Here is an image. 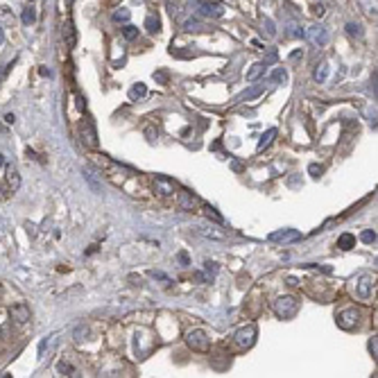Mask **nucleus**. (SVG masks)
<instances>
[{"label": "nucleus", "mask_w": 378, "mask_h": 378, "mask_svg": "<svg viewBox=\"0 0 378 378\" xmlns=\"http://www.w3.org/2000/svg\"><path fill=\"white\" fill-rule=\"evenodd\" d=\"M145 93H147V86L145 84H134L132 86V91H129V98H132V100H138V98H145Z\"/></svg>", "instance_id": "nucleus-24"}, {"label": "nucleus", "mask_w": 378, "mask_h": 378, "mask_svg": "<svg viewBox=\"0 0 378 378\" xmlns=\"http://www.w3.org/2000/svg\"><path fill=\"white\" fill-rule=\"evenodd\" d=\"M123 37L127 39V41H134V39L138 37V28H134V25H125V28H123Z\"/></svg>", "instance_id": "nucleus-26"}, {"label": "nucleus", "mask_w": 378, "mask_h": 378, "mask_svg": "<svg viewBox=\"0 0 378 378\" xmlns=\"http://www.w3.org/2000/svg\"><path fill=\"white\" fill-rule=\"evenodd\" d=\"M304 34H306V39L317 48H324L328 43V30L324 28V25H308Z\"/></svg>", "instance_id": "nucleus-5"}, {"label": "nucleus", "mask_w": 378, "mask_h": 378, "mask_svg": "<svg viewBox=\"0 0 378 378\" xmlns=\"http://www.w3.org/2000/svg\"><path fill=\"white\" fill-rule=\"evenodd\" d=\"M21 21H23V25H34V21H37V12H34L32 7H25V10L21 12Z\"/></svg>", "instance_id": "nucleus-22"}, {"label": "nucleus", "mask_w": 378, "mask_h": 378, "mask_svg": "<svg viewBox=\"0 0 378 378\" xmlns=\"http://www.w3.org/2000/svg\"><path fill=\"white\" fill-rule=\"evenodd\" d=\"M5 172H7V183H10V188L12 191H19L21 188V174H19V170H16V165L7 163Z\"/></svg>", "instance_id": "nucleus-12"}, {"label": "nucleus", "mask_w": 378, "mask_h": 378, "mask_svg": "<svg viewBox=\"0 0 378 378\" xmlns=\"http://www.w3.org/2000/svg\"><path fill=\"white\" fill-rule=\"evenodd\" d=\"M79 136H82V143L86 147H91V150L98 147V134H96V129H93V125L88 123V120H84V123L79 125Z\"/></svg>", "instance_id": "nucleus-10"}, {"label": "nucleus", "mask_w": 378, "mask_h": 378, "mask_svg": "<svg viewBox=\"0 0 378 378\" xmlns=\"http://www.w3.org/2000/svg\"><path fill=\"white\" fill-rule=\"evenodd\" d=\"M202 211H204V215H206V218H209V220H213V222H218V224H222V222H224V218L218 213V211L213 209V206H209V204H202Z\"/></svg>", "instance_id": "nucleus-19"}, {"label": "nucleus", "mask_w": 378, "mask_h": 378, "mask_svg": "<svg viewBox=\"0 0 378 378\" xmlns=\"http://www.w3.org/2000/svg\"><path fill=\"white\" fill-rule=\"evenodd\" d=\"M373 292V278L371 276H360L358 281V297L360 299H369Z\"/></svg>", "instance_id": "nucleus-11"}, {"label": "nucleus", "mask_w": 378, "mask_h": 378, "mask_svg": "<svg viewBox=\"0 0 378 378\" xmlns=\"http://www.w3.org/2000/svg\"><path fill=\"white\" fill-rule=\"evenodd\" d=\"M114 21H116V23H125V21H129V10H118L114 14Z\"/></svg>", "instance_id": "nucleus-29"}, {"label": "nucleus", "mask_w": 378, "mask_h": 378, "mask_svg": "<svg viewBox=\"0 0 378 378\" xmlns=\"http://www.w3.org/2000/svg\"><path fill=\"white\" fill-rule=\"evenodd\" d=\"M272 79H276V82L286 84V82H288V73H286V68H274V70H272Z\"/></svg>", "instance_id": "nucleus-28"}, {"label": "nucleus", "mask_w": 378, "mask_h": 378, "mask_svg": "<svg viewBox=\"0 0 378 378\" xmlns=\"http://www.w3.org/2000/svg\"><path fill=\"white\" fill-rule=\"evenodd\" d=\"M150 276H152V278H159V281L170 283V276H168V274H163V272H156V269H152V272H150Z\"/></svg>", "instance_id": "nucleus-32"}, {"label": "nucleus", "mask_w": 378, "mask_h": 378, "mask_svg": "<svg viewBox=\"0 0 378 378\" xmlns=\"http://www.w3.org/2000/svg\"><path fill=\"white\" fill-rule=\"evenodd\" d=\"M64 41H66V46H68V48H73L75 41H77V34H75L73 21H66V23H64Z\"/></svg>", "instance_id": "nucleus-14"}, {"label": "nucleus", "mask_w": 378, "mask_h": 378, "mask_svg": "<svg viewBox=\"0 0 378 378\" xmlns=\"http://www.w3.org/2000/svg\"><path fill=\"white\" fill-rule=\"evenodd\" d=\"M10 319L14 324H19V326L28 324L30 322V306L28 304H14L10 308Z\"/></svg>", "instance_id": "nucleus-9"}, {"label": "nucleus", "mask_w": 378, "mask_h": 378, "mask_svg": "<svg viewBox=\"0 0 378 378\" xmlns=\"http://www.w3.org/2000/svg\"><path fill=\"white\" fill-rule=\"evenodd\" d=\"M313 14H315V16H319V19H322V16L326 14V10H324L322 5H317V7H315V10H313Z\"/></svg>", "instance_id": "nucleus-37"}, {"label": "nucleus", "mask_w": 378, "mask_h": 378, "mask_svg": "<svg viewBox=\"0 0 378 378\" xmlns=\"http://www.w3.org/2000/svg\"><path fill=\"white\" fill-rule=\"evenodd\" d=\"M154 191L159 193V195H163V197H170V195H174V191H177V183H174L170 177H165V174H156Z\"/></svg>", "instance_id": "nucleus-8"}, {"label": "nucleus", "mask_w": 378, "mask_h": 378, "mask_svg": "<svg viewBox=\"0 0 378 378\" xmlns=\"http://www.w3.org/2000/svg\"><path fill=\"white\" fill-rule=\"evenodd\" d=\"M360 240H362V242H367V245H369V242H376V233H373L371 229H367V231H362V233H360Z\"/></svg>", "instance_id": "nucleus-30"}, {"label": "nucleus", "mask_w": 378, "mask_h": 378, "mask_svg": "<svg viewBox=\"0 0 378 378\" xmlns=\"http://www.w3.org/2000/svg\"><path fill=\"white\" fill-rule=\"evenodd\" d=\"M186 30H188V32H204L206 25L202 23V21H197V19H191V21H186Z\"/></svg>", "instance_id": "nucleus-25"}, {"label": "nucleus", "mask_w": 378, "mask_h": 378, "mask_svg": "<svg viewBox=\"0 0 378 378\" xmlns=\"http://www.w3.org/2000/svg\"><path fill=\"white\" fill-rule=\"evenodd\" d=\"M14 120H16L14 114H7V116H5V123H7V125H14Z\"/></svg>", "instance_id": "nucleus-38"}, {"label": "nucleus", "mask_w": 378, "mask_h": 378, "mask_svg": "<svg viewBox=\"0 0 378 378\" xmlns=\"http://www.w3.org/2000/svg\"><path fill=\"white\" fill-rule=\"evenodd\" d=\"M186 344L191 346L193 351H209L211 349V337L206 335L204 331L195 328V331H191L186 335Z\"/></svg>", "instance_id": "nucleus-3"}, {"label": "nucleus", "mask_w": 378, "mask_h": 378, "mask_svg": "<svg viewBox=\"0 0 378 378\" xmlns=\"http://www.w3.org/2000/svg\"><path fill=\"white\" fill-rule=\"evenodd\" d=\"M57 371L61 373V376H73V364H68V362H64V360H61L59 364H57Z\"/></svg>", "instance_id": "nucleus-27"}, {"label": "nucleus", "mask_w": 378, "mask_h": 378, "mask_svg": "<svg viewBox=\"0 0 378 378\" xmlns=\"http://www.w3.org/2000/svg\"><path fill=\"white\" fill-rule=\"evenodd\" d=\"M195 202H197V197L193 195V193H188V191H181V193H179V204H181L183 209H191Z\"/></svg>", "instance_id": "nucleus-21"}, {"label": "nucleus", "mask_w": 378, "mask_h": 378, "mask_svg": "<svg viewBox=\"0 0 378 378\" xmlns=\"http://www.w3.org/2000/svg\"><path fill=\"white\" fill-rule=\"evenodd\" d=\"M346 32H349V34H358V37H362V30H360V25H355V23H349V25H346Z\"/></svg>", "instance_id": "nucleus-33"}, {"label": "nucleus", "mask_w": 378, "mask_h": 378, "mask_svg": "<svg viewBox=\"0 0 378 378\" xmlns=\"http://www.w3.org/2000/svg\"><path fill=\"white\" fill-rule=\"evenodd\" d=\"M308 172L313 174V177H319V174H322V165H317V163H310V165H308Z\"/></svg>", "instance_id": "nucleus-34"}, {"label": "nucleus", "mask_w": 378, "mask_h": 378, "mask_svg": "<svg viewBox=\"0 0 378 378\" xmlns=\"http://www.w3.org/2000/svg\"><path fill=\"white\" fill-rule=\"evenodd\" d=\"M263 25H265V28H267V34H269V37H274V34H276V30H274L272 19H265V21H263Z\"/></svg>", "instance_id": "nucleus-35"}, {"label": "nucleus", "mask_w": 378, "mask_h": 378, "mask_svg": "<svg viewBox=\"0 0 378 378\" xmlns=\"http://www.w3.org/2000/svg\"><path fill=\"white\" fill-rule=\"evenodd\" d=\"M337 247H340L342 251H349L355 247V236H351V233H342L340 238H337Z\"/></svg>", "instance_id": "nucleus-15"}, {"label": "nucleus", "mask_w": 378, "mask_h": 378, "mask_svg": "<svg viewBox=\"0 0 378 378\" xmlns=\"http://www.w3.org/2000/svg\"><path fill=\"white\" fill-rule=\"evenodd\" d=\"M358 319H360V310L358 308H346L342 310L340 315L335 317L337 326L342 328V331H353L355 326H358Z\"/></svg>", "instance_id": "nucleus-4"}, {"label": "nucleus", "mask_w": 378, "mask_h": 378, "mask_svg": "<svg viewBox=\"0 0 378 378\" xmlns=\"http://www.w3.org/2000/svg\"><path fill=\"white\" fill-rule=\"evenodd\" d=\"M3 161H5V156H3V154H0V165H3Z\"/></svg>", "instance_id": "nucleus-43"}, {"label": "nucleus", "mask_w": 378, "mask_h": 378, "mask_svg": "<svg viewBox=\"0 0 378 378\" xmlns=\"http://www.w3.org/2000/svg\"><path fill=\"white\" fill-rule=\"evenodd\" d=\"M274 138H276V129H267V132H265L263 134V136H260V141H258V152H263L265 150V147H269V145H272V141H274Z\"/></svg>", "instance_id": "nucleus-18"}, {"label": "nucleus", "mask_w": 378, "mask_h": 378, "mask_svg": "<svg viewBox=\"0 0 378 378\" xmlns=\"http://www.w3.org/2000/svg\"><path fill=\"white\" fill-rule=\"evenodd\" d=\"M145 30L150 34H159L161 32V21L156 19V16H147V19H145Z\"/></svg>", "instance_id": "nucleus-20"}, {"label": "nucleus", "mask_w": 378, "mask_h": 378, "mask_svg": "<svg viewBox=\"0 0 378 378\" xmlns=\"http://www.w3.org/2000/svg\"><path fill=\"white\" fill-rule=\"evenodd\" d=\"M30 3H34V0H30Z\"/></svg>", "instance_id": "nucleus-45"}, {"label": "nucleus", "mask_w": 378, "mask_h": 378, "mask_svg": "<svg viewBox=\"0 0 378 378\" xmlns=\"http://www.w3.org/2000/svg\"><path fill=\"white\" fill-rule=\"evenodd\" d=\"M206 274H209V276H213V274H215V269H218V267H215V263H211V260H206Z\"/></svg>", "instance_id": "nucleus-36"}, {"label": "nucleus", "mask_w": 378, "mask_h": 378, "mask_svg": "<svg viewBox=\"0 0 378 378\" xmlns=\"http://www.w3.org/2000/svg\"><path fill=\"white\" fill-rule=\"evenodd\" d=\"M3 41H5V34H3V25H0V46H3Z\"/></svg>", "instance_id": "nucleus-41"}, {"label": "nucleus", "mask_w": 378, "mask_h": 378, "mask_svg": "<svg viewBox=\"0 0 378 378\" xmlns=\"http://www.w3.org/2000/svg\"><path fill=\"white\" fill-rule=\"evenodd\" d=\"M369 349H371V353H373V355H376V337H373V340H371V342H369Z\"/></svg>", "instance_id": "nucleus-40"}, {"label": "nucleus", "mask_w": 378, "mask_h": 378, "mask_svg": "<svg viewBox=\"0 0 378 378\" xmlns=\"http://www.w3.org/2000/svg\"><path fill=\"white\" fill-rule=\"evenodd\" d=\"M179 260H181L183 265H188V254H186V251H181V254H179Z\"/></svg>", "instance_id": "nucleus-39"}, {"label": "nucleus", "mask_w": 378, "mask_h": 378, "mask_svg": "<svg viewBox=\"0 0 378 378\" xmlns=\"http://www.w3.org/2000/svg\"><path fill=\"white\" fill-rule=\"evenodd\" d=\"M0 295H3V288H0Z\"/></svg>", "instance_id": "nucleus-44"}, {"label": "nucleus", "mask_w": 378, "mask_h": 378, "mask_svg": "<svg viewBox=\"0 0 378 378\" xmlns=\"http://www.w3.org/2000/svg\"><path fill=\"white\" fill-rule=\"evenodd\" d=\"M265 66H267L265 61H258V64H254L249 70H247V79H249V82H256V79H258L260 75L265 73Z\"/></svg>", "instance_id": "nucleus-17"}, {"label": "nucleus", "mask_w": 378, "mask_h": 378, "mask_svg": "<svg viewBox=\"0 0 378 378\" xmlns=\"http://www.w3.org/2000/svg\"><path fill=\"white\" fill-rule=\"evenodd\" d=\"M272 310L278 319H292L297 313H299V301H297L292 295L278 297V299L272 304Z\"/></svg>", "instance_id": "nucleus-1"}, {"label": "nucleus", "mask_w": 378, "mask_h": 378, "mask_svg": "<svg viewBox=\"0 0 378 378\" xmlns=\"http://www.w3.org/2000/svg\"><path fill=\"white\" fill-rule=\"evenodd\" d=\"M269 242H283V245H288V242H297L301 240V233L297 231V229H278V231H272L267 236Z\"/></svg>", "instance_id": "nucleus-7"}, {"label": "nucleus", "mask_w": 378, "mask_h": 378, "mask_svg": "<svg viewBox=\"0 0 378 378\" xmlns=\"http://www.w3.org/2000/svg\"><path fill=\"white\" fill-rule=\"evenodd\" d=\"M73 3H75V0H66V5H73Z\"/></svg>", "instance_id": "nucleus-42"}, {"label": "nucleus", "mask_w": 378, "mask_h": 378, "mask_svg": "<svg viewBox=\"0 0 378 378\" xmlns=\"http://www.w3.org/2000/svg\"><path fill=\"white\" fill-rule=\"evenodd\" d=\"M200 233L206 238H215V240H224V238H227L222 231H215L213 227H200Z\"/></svg>", "instance_id": "nucleus-23"}, {"label": "nucleus", "mask_w": 378, "mask_h": 378, "mask_svg": "<svg viewBox=\"0 0 378 378\" xmlns=\"http://www.w3.org/2000/svg\"><path fill=\"white\" fill-rule=\"evenodd\" d=\"M263 93H265V86H263V84H256V86L247 88V91L238 98V102H251V100H256L258 96H263Z\"/></svg>", "instance_id": "nucleus-13"}, {"label": "nucleus", "mask_w": 378, "mask_h": 378, "mask_svg": "<svg viewBox=\"0 0 378 378\" xmlns=\"http://www.w3.org/2000/svg\"><path fill=\"white\" fill-rule=\"evenodd\" d=\"M313 77H315V82H317V84H324V82H326V79H328V61H322V64L315 68Z\"/></svg>", "instance_id": "nucleus-16"}, {"label": "nucleus", "mask_w": 378, "mask_h": 378, "mask_svg": "<svg viewBox=\"0 0 378 378\" xmlns=\"http://www.w3.org/2000/svg\"><path fill=\"white\" fill-rule=\"evenodd\" d=\"M256 335H258V331H256L254 324H247V326H242L240 331H236V335H233V342H236L238 349H249V346H254L256 342Z\"/></svg>", "instance_id": "nucleus-2"}, {"label": "nucleus", "mask_w": 378, "mask_h": 378, "mask_svg": "<svg viewBox=\"0 0 378 378\" xmlns=\"http://www.w3.org/2000/svg\"><path fill=\"white\" fill-rule=\"evenodd\" d=\"M0 19L5 21L7 25H12V23H14V16L10 14V10H7V7H0Z\"/></svg>", "instance_id": "nucleus-31"}, {"label": "nucleus", "mask_w": 378, "mask_h": 378, "mask_svg": "<svg viewBox=\"0 0 378 378\" xmlns=\"http://www.w3.org/2000/svg\"><path fill=\"white\" fill-rule=\"evenodd\" d=\"M193 5H195L197 12H200L202 16H206V19H220V16L224 14V7L218 5V3H211V0H193Z\"/></svg>", "instance_id": "nucleus-6"}]
</instances>
